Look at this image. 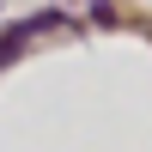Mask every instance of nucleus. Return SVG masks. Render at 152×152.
<instances>
[{"mask_svg":"<svg viewBox=\"0 0 152 152\" xmlns=\"http://www.w3.org/2000/svg\"><path fill=\"white\" fill-rule=\"evenodd\" d=\"M55 24H61V18H55V12H43V18H31V24H12V31H6V37H0V67H6V61H18V49H24V43H31V37H37V31H55Z\"/></svg>","mask_w":152,"mask_h":152,"instance_id":"obj_1","label":"nucleus"}]
</instances>
